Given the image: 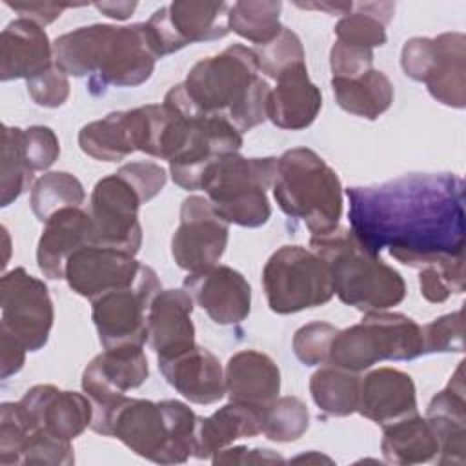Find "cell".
Instances as JSON below:
<instances>
[{
	"label": "cell",
	"mask_w": 466,
	"mask_h": 466,
	"mask_svg": "<svg viewBox=\"0 0 466 466\" xmlns=\"http://www.w3.org/2000/svg\"><path fill=\"white\" fill-rule=\"evenodd\" d=\"M350 224L373 255L411 268H464V182L453 173H415L350 187Z\"/></svg>",
	"instance_id": "1"
},
{
	"label": "cell",
	"mask_w": 466,
	"mask_h": 466,
	"mask_svg": "<svg viewBox=\"0 0 466 466\" xmlns=\"http://www.w3.org/2000/svg\"><path fill=\"white\" fill-rule=\"evenodd\" d=\"M157 55L146 24L84 25L53 42V62L66 75L89 76V87H135L155 69Z\"/></svg>",
	"instance_id": "2"
},
{
	"label": "cell",
	"mask_w": 466,
	"mask_h": 466,
	"mask_svg": "<svg viewBox=\"0 0 466 466\" xmlns=\"http://www.w3.org/2000/svg\"><path fill=\"white\" fill-rule=\"evenodd\" d=\"M187 98L202 115H222L240 133L266 120L269 86L258 75L251 47L233 44L198 60L182 82Z\"/></svg>",
	"instance_id": "3"
},
{
	"label": "cell",
	"mask_w": 466,
	"mask_h": 466,
	"mask_svg": "<svg viewBox=\"0 0 466 466\" xmlns=\"http://www.w3.org/2000/svg\"><path fill=\"white\" fill-rule=\"evenodd\" d=\"M198 417L180 400L153 402L122 397L91 430L116 437L137 455L158 464L186 462L197 446Z\"/></svg>",
	"instance_id": "4"
},
{
	"label": "cell",
	"mask_w": 466,
	"mask_h": 466,
	"mask_svg": "<svg viewBox=\"0 0 466 466\" xmlns=\"http://www.w3.org/2000/svg\"><path fill=\"white\" fill-rule=\"evenodd\" d=\"M309 246L326 260L333 289L344 304L371 313L402 302L406 284L400 273L370 253L351 229L337 228L328 235L311 237Z\"/></svg>",
	"instance_id": "5"
},
{
	"label": "cell",
	"mask_w": 466,
	"mask_h": 466,
	"mask_svg": "<svg viewBox=\"0 0 466 466\" xmlns=\"http://www.w3.org/2000/svg\"><path fill=\"white\" fill-rule=\"evenodd\" d=\"M273 197L279 208L313 233L328 235L342 215V184L335 169L313 149L293 147L277 158Z\"/></svg>",
	"instance_id": "6"
},
{
	"label": "cell",
	"mask_w": 466,
	"mask_h": 466,
	"mask_svg": "<svg viewBox=\"0 0 466 466\" xmlns=\"http://www.w3.org/2000/svg\"><path fill=\"white\" fill-rule=\"evenodd\" d=\"M277 158H248L238 153L213 162L200 182L206 198L228 224L258 228L271 217L268 187L273 186Z\"/></svg>",
	"instance_id": "7"
},
{
	"label": "cell",
	"mask_w": 466,
	"mask_h": 466,
	"mask_svg": "<svg viewBox=\"0 0 466 466\" xmlns=\"http://www.w3.org/2000/svg\"><path fill=\"white\" fill-rule=\"evenodd\" d=\"M422 353V328L413 319L371 311L359 324L337 331L328 364L359 373L380 360H411Z\"/></svg>",
	"instance_id": "8"
},
{
	"label": "cell",
	"mask_w": 466,
	"mask_h": 466,
	"mask_svg": "<svg viewBox=\"0 0 466 466\" xmlns=\"http://www.w3.org/2000/svg\"><path fill=\"white\" fill-rule=\"evenodd\" d=\"M262 286L271 311L279 315L317 308L335 295L326 260L302 246H282L262 269Z\"/></svg>",
	"instance_id": "9"
},
{
	"label": "cell",
	"mask_w": 466,
	"mask_h": 466,
	"mask_svg": "<svg viewBox=\"0 0 466 466\" xmlns=\"http://www.w3.org/2000/svg\"><path fill=\"white\" fill-rule=\"evenodd\" d=\"M466 36L442 33L435 38L415 36L402 46L400 66L406 76L424 82L430 95L450 107L466 104Z\"/></svg>",
	"instance_id": "10"
},
{
	"label": "cell",
	"mask_w": 466,
	"mask_h": 466,
	"mask_svg": "<svg viewBox=\"0 0 466 466\" xmlns=\"http://www.w3.org/2000/svg\"><path fill=\"white\" fill-rule=\"evenodd\" d=\"M162 291L153 268L140 266L133 284L111 289L93 299V322L104 350L118 346H144L147 340V313L153 299Z\"/></svg>",
	"instance_id": "11"
},
{
	"label": "cell",
	"mask_w": 466,
	"mask_h": 466,
	"mask_svg": "<svg viewBox=\"0 0 466 466\" xmlns=\"http://www.w3.org/2000/svg\"><path fill=\"white\" fill-rule=\"evenodd\" d=\"M229 5L226 2H173L157 9L146 22L151 47L158 58L195 42L224 38Z\"/></svg>",
	"instance_id": "12"
},
{
	"label": "cell",
	"mask_w": 466,
	"mask_h": 466,
	"mask_svg": "<svg viewBox=\"0 0 466 466\" xmlns=\"http://www.w3.org/2000/svg\"><path fill=\"white\" fill-rule=\"evenodd\" d=\"M0 326L13 333L27 351L46 346L55 320L47 286L24 268L4 273L0 280Z\"/></svg>",
	"instance_id": "13"
},
{
	"label": "cell",
	"mask_w": 466,
	"mask_h": 466,
	"mask_svg": "<svg viewBox=\"0 0 466 466\" xmlns=\"http://www.w3.org/2000/svg\"><path fill=\"white\" fill-rule=\"evenodd\" d=\"M140 204H144L140 195L120 173L100 178L93 187L89 206L93 242L137 255L142 244Z\"/></svg>",
	"instance_id": "14"
},
{
	"label": "cell",
	"mask_w": 466,
	"mask_h": 466,
	"mask_svg": "<svg viewBox=\"0 0 466 466\" xmlns=\"http://www.w3.org/2000/svg\"><path fill=\"white\" fill-rule=\"evenodd\" d=\"M240 131L222 115L187 116L182 149L169 160V173L177 186L186 191L200 189L206 169L218 158L238 153Z\"/></svg>",
	"instance_id": "15"
},
{
	"label": "cell",
	"mask_w": 466,
	"mask_h": 466,
	"mask_svg": "<svg viewBox=\"0 0 466 466\" xmlns=\"http://www.w3.org/2000/svg\"><path fill=\"white\" fill-rule=\"evenodd\" d=\"M229 224L217 215L206 197L191 195L182 202L180 224L171 238V255L178 268L198 271L215 266L226 251Z\"/></svg>",
	"instance_id": "16"
},
{
	"label": "cell",
	"mask_w": 466,
	"mask_h": 466,
	"mask_svg": "<svg viewBox=\"0 0 466 466\" xmlns=\"http://www.w3.org/2000/svg\"><path fill=\"white\" fill-rule=\"evenodd\" d=\"M149 368L142 346H118L93 357L82 373V390L93 404V419L111 410L127 390L147 379Z\"/></svg>",
	"instance_id": "17"
},
{
	"label": "cell",
	"mask_w": 466,
	"mask_h": 466,
	"mask_svg": "<svg viewBox=\"0 0 466 466\" xmlns=\"http://www.w3.org/2000/svg\"><path fill=\"white\" fill-rule=\"evenodd\" d=\"M140 266L127 251L91 242L69 257L64 279L76 295L93 300L102 293L133 284Z\"/></svg>",
	"instance_id": "18"
},
{
	"label": "cell",
	"mask_w": 466,
	"mask_h": 466,
	"mask_svg": "<svg viewBox=\"0 0 466 466\" xmlns=\"http://www.w3.org/2000/svg\"><path fill=\"white\" fill-rule=\"evenodd\" d=\"M182 286L193 302L217 324H238L249 315L251 286L242 273L229 266L215 264L206 269L191 271Z\"/></svg>",
	"instance_id": "19"
},
{
	"label": "cell",
	"mask_w": 466,
	"mask_h": 466,
	"mask_svg": "<svg viewBox=\"0 0 466 466\" xmlns=\"http://www.w3.org/2000/svg\"><path fill=\"white\" fill-rule=\"evenodd\" d=\"M20 402L38 430L60 439L73 441L91 426L93 404L87 395L58 390L53 384H36L24 393Z\"/></svg>",
	"instance_id": "20"
},
{
	"label": "cell",
	"mask_w": 466,
	"mask_h": 466,
	"mask_svg": "<svg viewBox=\"0 0 466 466\" xmlns=\"http://www.w3.org/2000/svg\"><path fill=\"white\" fill-rule=\"evenodd\" d=\"M158 370L189 402L213 404L226 393L224 371L218 359L198 344L171 359H158Z\"/></svg>",
	"instance_id": "21"
},
{
	"label": "cell",
	"mask_w": 466,
	"mask_h": 466,
	"mask_svg": "<svg viewBox=\"0 0 466 466\" xmlns=\"http://www.w3.org/2000/svg\"><path fill=\"white\" fill-rule=\"evenodd\" d=\"M357 411L380 426L417 413L411 377L395 368H379L360 377Z\"/></svg>",
	"instance_id": "22"
},
{
	"label": "cell",
	"mask_w": 466,
	"mask_h": 466,
	"mask_svg": "<svg viewBox=\"0 0 466 466\" xmlns=\"http://www.w3.org/2000/svg\"><path fill=\"white\" fill-rule=\"evenodd\" d=\"M193 299L186 289L160 291L147 313V340L158 359H171L195 346Z\"/></svg>",
	"instance_id": "23"
},
{
	"label": "cell",
	"mask_w": 466,
	"mask_h": 466,
	"mask_svg": "<svg viewBox=\"0 0 466 466\" xmlns=\"http://www.w3.org/2000/svg\"><path fill=\"white\" fill-rule=\"evenodd\" d=\"M322 107L320 89L309 80L306 62L297 64L277 78L266 102V118L280 129H306Z\"/></svg>",
	"instance_id": "24"
},
{
	"label": "cell",
	"mask_w": 466,
	"mask_h": 466,
	"mask_svg": "<svg viewBox=\"0 0 466 466\" xmlns=\"http://www.w3.org/2000/svg\"><path fill=\"white\" fill-rule=\"evenodd\" d=\"M93 242V222L82 208H64L44 222L36 262L47 279H64L69 257Z\"/></svg>",
	"instance_id": "25"
},
{
	"label": "cell",
	"mask_w": 466,
	"mask_h": 466,
	"mask_svg": "<svg viewBox=\"0 0 466 466\" xmlns=\"http://www.w3.org/2000/svg\"><path fill=\"white\" fill-rule=\"evenodd\" d=\"M53 44L42 25L16 18L5 25L0 38V78H33L53 66Z\"/></svg>",
	"instance_id": "26"
},
{
	"label": "cell",
	"mask_w": 466,
	"mask_h": 466,
	"mask_svg": "<svg viewBox=\"0 0 466 466\" xmlns=\"http://www.w3.org/2000/svg\"><path fill=\"white\" fill-rule=\"evenodd\" d=\"M229 400L257 408L269 406L280 391V371L275 360L257 350L235 353L224 370Z\"/></svg>",
	"instance_id": "27"
},
{
	"label": "cell",
	"mask_w": 466,
	"mask_h": 466,
	"mask_svg": "<svg viewBox=\"0 0 466 466\" xmlns=\"http://www.w3.org/2000/svg\"><path fill=\"white\" fill-rule=\"evenodd\" d=\"M264 408L229 402L217 410L213 415L202 419L198 417L197 426V446L193 457L208 459L218 450L228 448L240 437H255L262 433Z\"/></svg>",
	"instance_id": "28"
},
{
	"label": "cell",
	"mask_w": 466,
	"mask_h": 466,
	"mask_svg": "<svg viewBox=\"0 0 466 466\" xmlns=\"http://www.w3.org/2000/svg\"><path fill=\"white\" fill-rule=\"evenodd\" d=\"M380 450L391 464H422L435 461L439 439L426 417L411 413L382 426Z\"/></svg>",
	"instance_id": "29"
},
{
	"label": "cell",
	"mask_w": 466,
	"mask_h": 466,
	"mask_svg": "<svg viewBox=\"0 0 466 466\" xmlns=\"http://www.w3.org/2000/svg\"><path fill=\"white\" fill-rule=\"evenodd\" d=\"M331 89L344 111L368 120L379 118L393 102V84L373 67L355 78H331Z\"/></svg>",
	"instance_id": "30"
},
{
	"label": "cell",
	"mask_w": 466,
	"mask_h": 466,
	"mask_svg": "<svg viewBox=\"0 0 466 466\" xmlns=\"http://www.w3.org/2000/svg\"><path fill=\"white\" fill-rule=\"evenodd\" d=\"M80 149L104 162H116L137 151L131 111H115L86 124L78 133Z\"/></svg>",
	"instance_id": "31"
},
{
	"label": "cell",
	"mask_w": 466,
	"mask_h": 466,
	"mask_svg": "<svg viewBox=\"0 0 466 466\" xmlns=\"http://www.w3.org/2000/svg\"><path fill=\"white\" fill-rule=\"evenodd\" d=\"M360 377L337 366H324L309 379V391L315 404L328 415L346 417L357 411Z\"/></svg>",
	"instance_id": "32"
},
{
	"label": "cell",
	"mask_w": 466,
	"mask_h": 466,
	"mask_svg": "<svg viewBox=\"0 0 466 466\" xmlns=\"http://www.w3.org/2000/svg\"><path fill=\"white\" fill-rule=\"evenodd\" d=\"M395 4L391 2H371L359 4L355 13L344 15L335 24L337 42L373 49L386 44V24L393 18Z\"/></svg>",
	"instance_id": "33"
},
{
	"label": "cell",
	"mask_w": 466,
	"mask_h": 466,
	"mask_svg": "<svg viewBox=\"0 0 466 466\" xmlns=\"http://www.w3.org/2000/svg\"><path fill=\"white\" fill-rule=\"evenodd\" d=\"M282 4L280 2H260V0H246L235 2L228 11V25L229 31L238 36L255 42L257 46L271 42L280 31L282 24L279 20Z\"/></svg>",
	"instance_id": "34"
},
{
	"label": "cell",
	"mask_w": 466,
	"mask_h": 466,
	"mask_svg": "<svg viewBox=\"0 0 466 466\" xmlns=\"http://www.w3.org/2000/svg\"><path fill=\"white\" fill-rule=\"evenodd\" d=\"M84 200L82 182L66 171L46 173L31 187V209L40 222L64 208H80Z\"/></svg>",
	"instance_id": "35"
},
{
	"label": "cell",
	"mask_w": 466,
	"mask_h": 466,
	"mask_svg": "<svg viewBox=\"0 0 466 466\" xmlns=\"http://www.w3.org/2000/svg\"><path fill=\"white\" fill-rule=\"evenodd\" d=\"M24 129L4 126L2 129V171H0V202L9 206L31 184L33 169L24 153Z\"/></svg>",
	"instance_id": "36"
},
{
	"label": "cell",
	"mask_w": 466,
	"mask_h": 466,
	"mask_svg": "<svg viewBox=\"0 0 466 466\" xmlns=\"http://www.w3.org/2000/svg\"><path fill=\"white\" fill-rule=\"evenodd\" d=\"M262 417V433L277 442H293L300 439L309 426L308 406L299 397H277L264 408Z\"/></svg>",
	"instance_id": "37"
},
{
	"label": "cell",
	"mask_w": 466,
	"mask_h": 466,
	"mask_svg": "<svg viewBox=\"0 0 466 466\" xmlns=\"http://www.w3.org/2000/svg\"><path fill=\"white\" fill-rule=\"evenodd\" d=\"M36 430L25 406L18 402H4L0 406V464H20L22 450L27 437Z\"/></svg>",
	"instance_id": "38"
},
{
	"label": "cell",
	"mask_w": 466,
	"mask_h": 466,
	"mask_svg": "<svg viewBox=\"0 0 466 466\" xmlns=\"http://www.w3.org/2000/svg\"><path fill=\"white\" fill-rule=\"evenodd\" d=\"M253 53L257 56L258 71L273 80H277L289 67L304 62L302 42L288 27H282V31L271 42L257 46Z\"/></svg>",
	"instance_id": "39"
},
{
	"label": "cell",
	"mask_w": 466,
	"mask_h": 466,
	"mask_svg": "<svg viewBox=\"0 0 466 466\" xmlns=\"http://www.w3.org/2000/svg\"><path fill=\"white\" fill-rule=\"evenodd\" d=\"M75 462V451L71 441L51 435L44 430H35L22 450L20 464H49L69 466Z\"/></svg>",
	"instance_id": "40"
},
{
	"label": "cell",
	"mask_w": 466,
	"mask_h": 466,
	"mask_svg": "<svg viewBox=\"0 0 466 466\" xmlns=\"http://www.w3.org/2000/svg\"><path fill=\"white\" fill-rule=\"evenodd\" d=\"M337 328L328 322H309L295 331L293 353L306 366H319L328 362L331 342Z\"/></svg>",
	"instance_id": "41"
},
{
	"label": "cell",
	"mask_w": 466,
	"mask_h": 466,
	"mask_svg": "<svg viewBox=\"0 0 466 466\" xmlns=\"http://www.w3.org/2000/svg\"><path fill=\"white\" fill-rule=\"evenodd\" d=\"M424 353H442L464 350L462 342V309L442 315L422 328Z\"/></svg>",
	"instance_id": "42"
},
{
	"label": "cell",
	"mask_w": 466,
	"mask_h": 466,
	"mask_svg": "<svg viewBox=\"0 0 466 466\" xmlns=\"http://www.w3.org/2000/svg\"><path fill=\"white\" fill-rule=\"evenodd\" d=\"M24 153L33 171H44L55 164L60 155V142L47 126H31L24 129Z\"/></svg>",
	"instance_id": "43"
},
{
	"label": "cell",
	"mask_w": 466,
	"mask_h": 466,
	"mask_svg": "<svg viewBox=\"0 0 466 466\" xmlns=\"http://www.w3.org/2000/svg\"><path fill=\"white\" fill-rule=\"evenodd\" d=\"M27 91L35 104L44 107H58L69 96L67 75L55 64L44 73L27 80Z\"/></svg>",
	"instance_id": "44"
},
{
	"label": "cell",
	"mask_w": 466,
	"mask_h": 466,
	"mask_svg": "<svg viewBox=\"0 0 466 466\" xmlns=\"http://www.w3.org/2000/svg\"><path fill=\"white\" fill-rule=\"evenodd\" d=\"M116 173H120L137 189L144 204L162 191L167 178L166 171L158 164L146 160L126 164Z\"/></svg>",
	"instance_id": "45"
},
{
	"label": "cell",
	"mask_w": 466,
	"mask_h": 466,
	"mask_svg": "<svg viewBox=\"0 0 466 466\" xmlns=\"http://www.w3.org/2000/svg\"><path fill=\"white\" fill-rule=\"evenodd\" d=\"M373 64V49H362L335 42L329 53L333 78H355L370 71Z\"/></svg>",
	"instance_id": "46"
},
{
	"label": "cell",
	"mask_w": 466,
	"mask_h": 466,
	"mask_svg": "<svg viewBox=\"0 0 466 466\" xmlns=\"http://www.w3.org/2000/svg\"><path fill=\"white\" fill-rule=\"evenodd\" d=\"M213 464H277L284 462V459L268 448H253L248 450L244 446L222 448L211 457Z\"/></svg>",
	"instance_id": "47"
},
{
	"label": "cell",
	"mask_w": 466,
	"mask_h": 466,
	"mask_svg": "<svg viewBox=\"0 0 466 466\" xmlns=\"http://www.w3.org/2000/svg\"><path fill=\"white\" fill-rule=\"evenodd\" d=\"M25 348L24 344L9 333L5 328L0 326V377L7 379L13 373H18L25 360Z\"/></svg>",
	"instance_id": "48"
},
{
	"label": "cell",
	"mask_w": 466,
	"mask_h": 466,
	"mask_svg": "<svg viewBox=\"0 0 466 466\" xmlns=\"http://www.w3.org/2000/svg\"><path fill=\"white\" fill-rule=\"evenodd\" d=\"M7 7L20 13V18L33 20L38 25H47L55 22L69 4H55V2H11L4 0Z\"/></svg>",
	"instance_id": "49"
},
{
	"label": "cell",
	"mask_w": 466,
	"mask_h": 466,
	"mask_svg": "<svg viewBox=\"0 0 466 466\" xmlns=\"http://www.w3.org/2000/svg\"><path fill=\"white\" fill-rule=\"evenodd\" d=\"M95 7L109 18L126 20L135 11L137 4L135 2H98V4H95Z\"/></svg>",
	"instance_id": "50"
},
{
	"label": "cell",
	"mask_w": 466,
	"mask_h": 466,
	"mask_svg": "<svg viewBox=\"0 0 466 466\" xmlns=\"http://www.w3.org/2000/svg\"><path fill=\"white\" fill-rule=\"evenodd\" d=\"M299 7H306V9H320V11H328L331 15H348L353 7L351 2H342V4H297Z\"/></svg>",
	"instance_id": "51"
},
{
	"label": "cell",
	"mask_w": 466,
	"mask_h": 466,
	"mask_svg": "<svg viewBox=\"0 0 466 466\" xmlns=\"http://www.w3.org/2000/svg\"><path fill=\"white\" fill-rule=\"evenodd\" d=\"M300 461H306V462H309V461H317V462H320V461H326V462H331L328 457H324V455H319L317 451H311L309 455H300V457H295V459H293V462H300Z\"/></svg>",
	"instance_id": "52"
}]
</instances>
